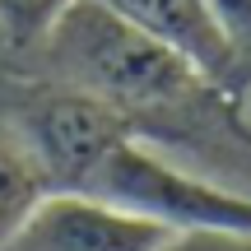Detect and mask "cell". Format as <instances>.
<instances>
[{"label": "cell", "instance_id": "cell-1", "mask_svg": "<svg viewBox=\"0 0 251 251\" xmlns=\"http://www.w3.org/2000/svg\"><path fill=\"white\" fill-rule=\"evenodd\" d=\"M37 56L56 75V84L102 98L117 112L172 107L205 84V75L181 51L140 33L98 0H70L61 19L47 28Z\"/></svg>", "mask_w": 251, "mask_h": 251}, {"label": "cell", "instance_id": "cell-2", "mask_svg": "<svg viewBox=\"0 0 251 251\" xmlns=\"http://www.w3.org/2000/svg\"><path fill=\"white\" fill-rule=\"evenodd\" d=\"M89 196L121 205L140 219L172 228V233H191V228H251V200L228 186L196 177V172L168 163L163 153L144 149L140 140H121L117 149L102 158L93 172Z\"/></svg>", "mask_w": 251, "mask_h": 251}, {"label": "cell", "instance_id": "cell-3", "mask_svg": "<svg viewBox=\"0 0 251 251\" xmlns=\"http://www.w3.org/2000/svg\"><path fill=\"white\" fill-rule=\"evenodd\" d=\"M14 126L33 144L51 191H84L93 181V172L102 168V158L121 140H130L126 112H117L102 98H89L79 89H65V84L37 93L14 117Z\"/></svg>", "mask_w": 251, "mask_h": 251}, {"label": "cell", "instance_id": "cell-4", "mask_svg": "<svg viewBox=\"0 0 251 251\" xmlns=\"http://www.w3.org/2000/svg\"><path fill=\"white\" fill-rule=\"evenodd\" d=\"M168 237L172 228L89 191H47L0 251H158Z\"/></svg>", "mask_w": 251, "mask_h": 251}, {"label": "cell", "instance_id": "cell-5", "mask_svg": "<svg viewBox=\"0 0 251 251\" xmlns=\"http://www.w3.org/2000/svg\"><path fill=\"white\" fill-rule=\"evenodd\" d=\"M98 5H107L112 14H121L140 33L181 51L205 79H224V75L237 70V51L209 19L205 0H98Z\"/></svg>", "mask_w": 251, "mask_h": 251}, {"label": "cell", "instance_id": "cell-6", "mask_svg": "<svg viewBox=\"0 0 251 251\" xmlns=\"http://www.w3.org/2000/svg\"><path fill=\"white\" fill-rule=\"evenodd\" d=\"M47 191H51V181H47L33 144L9 117H0V247L24 228V219L37 209Z\"/></svg>", "mask_w": 251, "mask_h": 251}, {"label": "cell", "instance_id": "cell-7", "mask_svg": "<svg viewBox=\"0 0 251 251\" xmlns=\"http://www.w3.org/2000/svg\"><path fill=\"white\" fill-rule=\"evenodd\" d=\"M65 5L70 0H0V42L9 51H37Z\"/></svg>", "mask_w": 251, "mask_h": 251}, {"label": "cell", "instance_id": "cell-8", "mask_svg": "<svg viewBox=\"0 0 251 251\" xmlns=\"http://www.w3.org/2000/svg\"><path fill=\"white\" fill-rule=\"evenodd\" d=\"M158 251H251V228H191L172 233Z\"/></svg>", "mask_w": 251, "mask_h": 251}, {"label": "cell", "instance_id": "cell-9", "mask_svg": "<svg viewBox=\"0 0 251 251\" xmlns=\"http://www.w3.org/2000/svg\"><path fill=\"white\" fill-rule=\"evenodd\" d=\"M209 19L219 24V33L228 37V47L237 51V61L251 56V0H205Z\"/></svg>", "mask_w": 251, "mask_h": 251}, {"label": "cell", "instance_id": "cell-10", "mask_svg": "<svg viewBox=\"0 0 251 251\" xmlns=\"http://www.w3.org/2000/svg\"><path fill=\"white\" fill-rule=\"evenodd\" d=\"M228 107H233V121H237V130L251 140V70L242 75V79L233 84V93H228Z\"/></svg>", "mask_w": 251, "mask_h": 251}]
</instances>
